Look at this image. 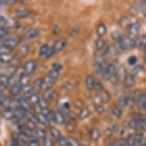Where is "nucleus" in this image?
Listing matches in <instances>:
<instances>
[{
    "mask_svg": "<svg viewBox=\"0 0 146 146\" xmlns=\"http://www.w3.org/2000/svg\"><path fill=\"white\" fill-rule=\"evenodd\" d=\"M8 52H11L9 49H7L6 47L4 46H1L0 47V56H2V54H4L5 53H8Z\"/></svg>",
    "mask_w": 146,
    "mask_h": 146,
    "instance_id": "bf43d9fd",
    "label": "nucleus"
},
{
    "mask_svg": "<svg viewBox=\"0 0 146 146\" xmlns=\"http://www.w3.org/2000/svg\"><path fill=\"white\" fill-rule=\"evenodd\" d=\"M2 115H3L5 119H7V120H13V121L15 120V112H13V109L4 108L2 110Z\"/></svg>",
    "mask_w": 146,
    "mask_h": 146,
    "instance_id": "9b49d317",
    "label": "nucleus"
},
{
    "mask_svg": "<svg viewBox=\"0 0 146 146\" xmlns=\"http://www.w3.org/2000/svg\"><path fill=\"white\" fill-rule=\"evenodd\" d=\"M26 38L28 39H33V38H35L39 35V31L37 29H28L24 34Z\"/></svg>",
    "mask_w": 146,
    "mask_h": 146,
    "instance_id": "a211bd4d",
    "label": "nucleus"
},
{
    "mask_svg": "<svg viewBox=\"0 0 146 146\" xmlns=\"http://www.w3.org/2000/svg\"><path fill=\"white\" fill-rule=\"evenodd\" d=\"M0 125H1V120H0Z\"/></svg>",
    "mask_w": 146,
    "mask_h": 146,
    "instance_id": "338daca9",
    "label": "nucleus"
},
{
    "mask_svg": "<svg viewBox=\"0 0 146 146\" xmlns=\"http://www.w3.org/2000/svg\"><path fill=\"white\" fill-rule=\"evenodd\" d=\"M115 72H117V68L114 64L106 65L105 68L102 71V76L105 80H111V79L115 76Z\"/></svg>",
    "mask_w": 146,
    "mask_h": 146,
    "instance_id": "f257e3e1",
    "label": "nucleus"
},
{
    "mask_svg": "<svg viewBox=\"0 0 146 146\" xmlns=\"http://www.w3.org/2000/svg\"><path fill=\"white\" fill-rule=\"evenodd\" d=\"M136 62H137V57L136 56H130L129 57V59H128V63L130 65H134V64H136Z\"/></svg>",
    "mask_w": 146,
    "mask_h": 146,
    "instance_id": "13d9d810",
    "label": "nucleus"
},
{
    "mask_svg": "<svg viewBox=\"0 0 146 146\" xmlns=\"http://www.w3.org/2000/svg\"><path fill=\"white\" fill-rule=\"evenodd\" d=\"M68 139V146H80L79 142L76 140L75 137H67Z\"/></svg>",
    "mask_w": 146,
    "mask_h": 146,
    "instance_id": "a18cd8bd",
    "label": "nucleus"
},
{
    "mask_svg": "<svg viewBox=\"0 0 146 146\" xmlns=\"http://www.w3.org/2000/svg\"><path fill=\"white\" fill-rule=\"evenodd\" d=\"M125 83V85L127 87H132L135 85V76L133 74L131 73H127V75H126V78L124 79V81H123Z\"/></svg>",
    "mask_w": 146,
    "mask_h": 146,
    "instance_id": "5701e85b",
    "label": "nucleus"
},
{
    "mask_svg": "<svg viewBox=\"0 0 146 146\" xmlns=\"http://www.w3.org/2000/svg\"><path fill=\"white\" fill-rule=\"evenodd\" d=\"M112 37L114 38L115 41V40H117L118 38H120V37H121V35H120V34H119V33H118L117 31H115V32H113V33H112Z\"/></svg>",
    "mask_w": 146,
    "mask_h": 146,
    "instance_id": "4d7b16f0",
    "label": "nucleus"
},
{
    "mask_svg": "<svg viewBox=\"0 0 146 146\" xmlns=\"http://www.w3.org/2000/svg\"><path fill=\"white\" fill-rule=\"evenodd\" d=\"M137 102L140 109L146 110V93L145 92L139 94V98H137Z\"/></svg>",
    "mask_w": 146,
    "mask_h": 146,
    "instance_id": "4468645a",
    "label": "nucleus"
},
{
    "mask_svg": "<svg viewBox=\"0 0 146 146\" xmlns=\"http://www.w3.org/2000/svg\"><path fill=\"white\" fill-rule=\"evenodd\" d=\"M95 109L98 114H102V113H104V110H105L103 105H96L95 106Z\"/></svg>",
    "mask_w": 146,
    "mask_h": 146,
    "instance_id": "5fc2aeb1",
    "label": "nucleus"
},
{
    "mask_svg": "<svg viewBox=\"0 0 146 146\" xmlns=\"http://www.w3.org/2000/svg\"><path fill=\"white\" fill-rule=\"evenodd\" d=\"M54 54V52L53 47H50V49H49L48 52H47V54H46L45 57H46V58H50V57H51L52 56H53Z\"/></svg>",
    "mask_w": 146,
    "mask_h": 146,
    "instance_id": "6e6d98bb",
    "label": "nucleus"
},
{
    "mask_svg": "<svg viewBox=\"0 0 146 146\" xmlns=\"http://www.w3.org/2000/svg\"><path fill=\"white\" fill-rule=\"evenodd\" d=\"M30 52V47L27 44H21L18 48V54L21 57H25Z\"/></svg>",
    "mask_w": 146,
    "mask_h": 146,
    "instance_id": "b1692460",
    "label": "nucleus"
},
{
    "mask_svg": "<svg viewBox=\"0 0 146 146\" xmlns=\"http://www.w3.org/2000/svg\"><path fill=\"white\" fill-rule=\"evenodd\" d=\"M36 68H37V63L35 60H28L23 65V73L28 76H31L36 70Z\"/></svg>",
    "mask_w": 146,
    "mask_h": 146,
    "instance_id": "f03ea898",
    "label": "nucleus"
},
{
    "mask_svg": "<svg viewBox=\"0 0 146 146\" xmlns=\"http://www.w3.org/2000/svg\"><path fill=\"white\" fill-rule=\"evenodd\" d=\"M39 145H40L39 140H38L35 137H31L30 141L28 142V146H39Z\"/></svg>",
    "mask_w": 146,
    "mask_h": 146,
    "instance_id": "de8ad7c7",
    "label": "nucleus"
},
{
    "mask_svg": "<svg viewBox=\"0 0 146 146\" xmlns=\"http://www.w3.org/2000/svg\"><path fill=\"white\" fill-rule=\"evenodd\" d=\"M35 115H36L37 122L41 123V124L44 125V126H49V124H50V121L47 119V118L44 117L41 113H35Z\"/></svg>",
    "mask_w": 146,
    "mask_h": 146,
    "instance_id": "c85d7f7f",
    "label": "nucleus"
},
{
    "mask_svg": "<svg viewBox=\"0 0 146 146\" xmlns=\"http://www.w3.org/2000/svg\"><path fill=\"white\" fill-rule=\"evenodd\" d=\"M22 94H23V96H25L26 98H29L30 96L32 95H34V91H33V88L31 85H28V86H25L23 87V90H22Z\"/></svg>",
    "mask_w": 146,
    "mask_h": 146,
    "instance_id": "2f4dec72",
    "label": "nucleus"
},
{
    "mask_svg": "<svg viewBox=\"0 0 146 146\" xmlns=\"http://www.w3.org/2000/svg\"><path fill=\"white\" fill-rule=\"evenodd\" d=\"M139 129L146 131V117L139 119Z\"/></svg>",
    "mask_w": 146,
    "mask_h": 146,
    "instance_id": "603ef678",
    "label": "nucleus"
},
{
    "mask_svg": "<svg viewBox=\"0 0 146 146\" xmlns=\"http://www.w3.org/2000/svg\"><path fill=\"white\" fill-rule=\"evenodd\" d=\"M54 98H56V92H54V89H52V88H50V89L44 90L42 98L46 101V102L52 101Z\"/></svg>",
    "mask_w": 146,
    "mask_h": 146,
    "instance_id": "1a4fd4ad",
    "label": "nucleus"
},
{
    "mask_svg": "<svg viewBox=\"0 0 146 146\" xmlns=\"http://www.w3.org/2000/svg\"><path fill=\"white\" fill-rule=\"evenodd\" d=\"M98 95H100V98H101V100H102V102H103V103L109 102L110 100H111V95H110L108 91H106L105 89H104V88L100 91Z\"/></svg>",
    "mask_w": 146,
    "mask_h": 146,
    "instance_id": "393cba45",
    "label": "nucleus"
},
{
    "mask_svg": "<svg viewBox=\"0 0 146 146\" xmlns=\"http://www.w3.org/2000/svg\"><path fill=\"white\" fill-rule=\"evenodd\" d=\"M23 1H26V0H23Z\"/></svg>",
    "mask_w": 146,
    "mask_h": 146,
    "instance_id": "774afa93",
    "label": "nucleus"
},
{
    "mask_svg": "<svg viewBox=\"0 0 146 146\" xmlns=\"http://www.w3.org/2000/svg\"><path fill=\"white\" fill-rule=\"evenodd\" d=\"M107 33V28L106 26L104 25V24H100V25L98 26V28H96V34H98V35L100 37H102L104 36V35H106Z\"/></svg>",
    "mask_w": 146,
    "mask_h": 146,
    "instance_id": "7c9ffc66",
    "label": "nucleus"
},
{
    "mask_svg": "<svg viewBox=\"0 0 146 146\" xmlns=\"http://www.w3.org/2000/svg\"><path fill=\"white\" fill-rule=\"evenodd\" d=\"M40 113L42 114L44 117H45L49 121L53 120L54 118V112L52 111L50 108H48V107H45V108H42L40 109Z\"/></svg>",
    "mask_w": 146,
    "mask_h": 146,
    "instance_id": "aec40b11",
    "label": "nucleus"
},
{
    "mask_svg": "<svg viewBox=\"0 0 146 146\" xmlns=\"http://www.w3.org/2000/svg\"><path fill=\"white\" fill-rule=\"evenodd\" d=\"M126 75H127L126 69L123 67V66H120V67L117 70V72H115V80L119 81V82H123L126 78Z\"/></svg>",
    "mask_w": 146,
    "mask_h": 146,
    "instance_id": "6e6552de",
    "label": "nucleus"
},
{
    "mask_svg": "<svg viewBox=\"0 0 146 146\" xmlns=\"http://www.w3.org/2000/svg\"><path fill=\"white\" fill-rule=\"evenodd\" d=\"M34 132H35V137H36L37 139H42L43 140L47 137L46 136V131L42 128H36Z\"/></svg>",
    "mask_w": 146,
    "mask_h": 146,
    "instance_id": "cd10ccee",
    "label": "nucleus"
},
{
    "mask_svg": "<svg viewBox=\"0 0 146 146\" xmlns=\"http://www.w3.org/2000/svg\"><path fill=\"white\" fill-rule=\"evenodd\" d=\"M104 134H105V136L107 137H112L113 135H114V131H113L112 127H107L105 129V132H104Z\"/></svg>",
    "mask_w": 146,
    "mask_h": 146,
    "instance_id": "3c124183",
    "label": "nucleus"
},
{
    "mask_svg": "<svg viewBox=\"0 0 146 146\" xmlns=\"http://www.w3.org/2000/svg\"><path fill=\"white\" fill-rule=\"evenodd\" d=\"M8 33H9V29H8L7 27H2V28H0V41H1V39L5 35H8Z\"/></svg>",
    "mask_w": 146,
    "mask_h": 146,
    "instance_id": "8fccbe9b",
    "label": "nucleus"
},
{
    "mask_svg": "<svg viewBox=\"0 0 146 146\" xmlns=\"http://www.w3.org/2000/svg\"><path fill=\"white\" fill-rule=\"evenodd\" d=\"M76 122L73 120H69L66 122V130H67L68 133H73V132H75L76 130Z\"/></svg>",
    "mask_w": 146,
    "mask_h": 146,
    "instance_id": "473e14b6",
    "label": "nucleus"
},
{
    "mask_svg": "<svg viewBox=\"0 0 146 146\" xmlns=\"http://www.w3.org/2000/svg\"><path fill=\"white\" fill-rule=\"evenodd\" d=\"M29 15H30V12L27 10H19V11H16V13H15V16L17 18H25Z\"/></svg>",
    "mask_w": 146,
    "mask_h": 146,
    "instance_id": "4c0bfd02",
    "label": "nucleus"
},
{
    "mask_svg": "<svg viewBox=\"0 0 146 146\" xmlns=\"http://www.w3.org/2000/svg\"><path fill=\"white\" fill-rule=\"evenodd\" d=\"M2 44H3L4 47H6L7 49H9L11 51L19 45V39L16 36H10L7 37L6 39H4Z\"/></svg>",
    "mask_w": 146,
    "mask_h": 146,
    "instance_id": "7ed1b4c3",
    "label": "nucleus"
},
{
    "mask_svg": "<svg viewBox=\"0 0 146 146\" xmlns=\"http://www.w3.org/2000/svg\"><path fill=\"white\" fill-rule=\"evenodd\" d=\"M105 45H106L105 40H104L102 37H98V39L96 40V42H95L96 49L98 51H102V50H104V48H105Z\"/></svg>",
    "mask_w": 146,
    "mask_h": 146,
    "instance_id": "bb28decb",
    "label": "nucleus"
},
{
    "mask_svg": "<svg viewBox=\"0 0 146 146\" xmlns=\"http://www.w3.org/2000/svg\"><path fill=\"white\" fill-rule=\"evenodd\" d=\"M135 47L139 49H141V48H145L146 47V35H140L135 40Z\"/></svg>",
    "mask_w": 146,
    "mask_h": 146,
    "instance_id": "2eb2a0df",
    "label": "nucleus"
},
{
    "mask_svg": "<svg viewBox=\"0 0 146 146\" xmlns=\"http://www.w3.org/2000/svg\"><path fill=\"white\" fill-rule=\"evenodd\" d=\"M2 75H3V73H2V72H1V71H0V76H1Z\"/></svg>",
    "mask_w": 146,
    "mask_h": 146,
    "instance_id": "0e129e2a",
    "label": "nucleus"
},
{
    "mask_svg": "<svg viewBox=\"0 0 146 146\" xmlns=\"http://www.w3.org/2000/svg\"><path fill=\"white\" fill-rule=\"evenodd\" d=\"M75 87H76L75 83H74V82H71V81H68L67 83L65 84V88H66L67 90H69V91H70V90H73Z\"/></svg>",
    "mask_w": 146,
    "mask_h": 146,
    "instance_id": "864d4df0",
    "label": "nucleus"
},
{
    "mask_svg": "<svg viewBox=\"0 0 146 146\" xmlns=\"http://www.w3.org/2000/svg\"><path fill=\"white\" fill-rule=\"evenodd\" d=\"M9 82H10V76L8 75L3 74V75L0 76V85H1V86H3V87L9 86Z\"/></svg>",
    "mask_w": 146,
    "mask_h": 146,
    "instance_id": "c9c22d12",
    "label": "nucleus"
},
{
    "mask_svg": "<svg viewBox=\"0 0 146 146\" xmlns=\"http://www.w3.org/2000/svg\"><path fill=\"white\" fill-rule=\"evenodd\" d=\"M5 98H6V96H5L3 95V93L0 91V103H1V105H2V103H3V101H4Z\"/></svg>",
    "mask_w": 146,
    "mask_h": 146,
    "instance_id": "e2e57ef3",
    "label": "nucleus"
},
{
    "mask_svg": "<svg viewBox=\"0 0 146 146\" xmlns=\"http://www.w3.org/2000/svg\"><path fill=\"white\" fill-rule=\"evenodd\" d=\"M50 133H51V137H53V139H56V140L61 137V133H60V131L57 128L51 127L50 128Z\"/></svg>",
    "mask_w": 146,
    "mask_h": 146,
    "instance_id": "f704fd0d",
    "label": "nucleus"
},
{
    "mask_svg": "<svg viewBox=\"0 0 146 146\" xmlns=\"http://www.w3.org/2000/svg\"><path fill=\"white\" fill-rule=\"evenodd\" d=\"M66 45H67V39H66L65 37H60V38H58V39H57L56 42H54V46H53V49H54V54L61 52L63 49L65 48Z\"/></svg>",
    "mask_w": 146,
    "mask_h": 146,
    "instance_id": "39448f33",
    "label": "nucleus"
},
{
    "mask_svg": "<svg viewBox=\"0 0 146 146\" xmlns=\"http://www.w3.org/2000/svg\"><path fill=\"white\" fill-rule=\"evenodd\" d=\"M96 79L94 78L92 76H88L86 79H85V85H86L87 89L92 91L95 89V85H96Z\"/></svg>",
    "mask_w": 146,
    "mask_h": 146,
    "instance_id": "dca6fc26",
    "label": "nucleus"
},
{
    "mask_svg": "<svg viewBox=\"0 0 146 146\" xmlns=\"http://www.w3.org/2000/svg\"><path fill=\"white\" fill-rule=\"evenodd\" d=\"M33 91H34L35 94H38L42 90V78H37L35 79V82L32 85Z\"/></svg>",
    "mask_w": 146,
    "mask_h": 146,
    "instance_id": "4be33fe9",
    "label": "nucleus"
},
{
    "mask_svg": "<svg viewBox=\"0 0 146 146\" xmlns=\"http://www.w3.org/2000/svg\"><path fill=\"white\" fill-rule=\"evenodd\" d=\"M90 137L92 139V140L94 141H96V140H98V139L100 137V132L98 130V128H93L91 129L90 131Z\"/></svg>",
    "mask_w": 146,
    "mask_h": 146,
    "instance_id": "c756f323",
    "label": "nucleus"
},
{
    "mask_svg": "<svg viewBox=\"0 0 146 146\" xmlns=\"http://www.w3.org/2000/svg\"><path fill=\"white\" fill-rule=\"evenodd\" d=\"M118 22H119V25L121 27H123V28H127L129 26V18L127 16H122Z\"/></svg>",
    "mask_w": 146,
    "mask_h": 146,
    "instance_id": "79ce46f5",
    "label": "nucleus"
},
{
    "mask_svg": "<svg viewBox=\"0 0 146 146\" xmlns=\"http://www.w3.org/2000/svg\"><path fill=\"white\" fill-rule=\"evenodd\" d=\"M43 145L44 146H54V142H53L52 137H46L45 139H43Z\"/></svg>",
    "mask_w": 146,
    "mask_h": 146,
    "instance_id": "09e8293b",
    "label": "nucleus"
},
{
    "mask_svg": "<svg viewBox=\"0 0 146 146\" xmlns=\"http://www.w3.org/2000/svg\"><path fill=\"white\" fill-rule=\"evenodd\" d=\"M22 90H23V87L19 84V82H17L16 84H15L13 86L11 87L10 92L13 96H18L19 95H21L22 94Z\"/></svg>",
    "mask_w": 146,
    "mask_h": 146,
    "instance_id": "f3484780",
    "label": "nucleus"
},
{
    "mask_svg": "<svg viewBox=\"0 0 146 146\" xmlns=\"http://www.w3.org/2000/svg\"><path fill=\"white\" fill-rule=\"evenodd\" d=\"M118 105L120 107H123V108L127 107L129 105V98L125 96H120V98H118Z\"/></svg>",
    "mask_w": 146,
    "mask_h": 146,
    "instance_id": "e433bc0d",
    "label": "nucleus"
},
{
    "mask_svg": "<svg viewBox=\"0 0 146 146\" xmlns=\"http://www.w3.org/2000/svg\"><path fill=\"white\" fill-rule=\"evenodd\" d=\"M111 146H128L125 142H114Z\"/></svg>",
    "mask_w": 146,
    "mask_h": 146,
    "instance_id": "680f3d73",
    "label": "nucleus"
},
{
    "mask_svg": "<svg viewBox=\"0 0 146 146\" xmlns=\"http://www.w3.org/2000/svg\"><path fill=\"white\" fill-rule=\"evenodd\" d=\"M50 49V47H49L48 45H42L40 47V49H39V56H46V54H47V52H48V50Z\"/></svg>",
    "mask_w": 146,
    "mask_h": 146,
    "instance_id": "37998d69",
    "label": "nucleus"
},
{
    "mask_svg": "<svg viewBox=\"0 0 146 146\" xmlns=\"http://www.w3.org/2000/svg\"><path fill=\"white\" fill-rule=\"evenodd\" d=\"M39 96H37V94H34V95H32L30 98H28L30 104H31V106H34L35 108H36L38 107V103H39ZM39 108V107H38Z\"/></svg>",
    "mask_w": 146,
    "mask_h": 146,
    "instance_id": "a878e982",
    "label": "nucleus"
},
{
    "mask_svg": "<svg viewBox=\"0 0 146 146\" xmlns=\"http://www.w3.org/2000/svg\"><path fill=\"white\" fill-rule=\"evenodd\" d=\"M7 24V20L3 17H0V28H2V27H6L5 25Z\"/></svg>",
    "mask_w": 146,
    "mask_h": 146,
    "instance_id": "052dcab7",
    "label": "nucleus"
},
{
    "mask_svg": "<svg viewBox=\"0 0 146 146\" xmlns=\"http://www.w3.org/2000/svg\"><path fill=\"white\" fill-rule=\"evenodd\" d=\"M15 59V54H12L11 52L5 53L4 54H2V56H0V62H1V63H5V64H7V63L13 62Z\"/></svg>",
    "mask_w": 146,
    "mask_h": 146,
    "instance_id": "ddd939ff",
    "label": "nucleus"
},
{
    "mask_svg": "<svg viewBox=\"0 0 146 146\" xmlns=\"http://www.w3.org/2000/svg\"><path fill=\"white\" fill-rule=\"evenodd\" d=\"M103 51H104V54H105V56H106V59L113 58V57H115L117 54V50L115 49V46H108L105 50H103Z\"/></svg>",
    "mask_w": 146,
    "mask_h": 146,
    "instance_id": "f8f14e48",
    "label": "nucleus"
},
{
    "mask_svg": "<svg viewBox=\"0 0 146 146\" xmlns=\"http://www.w3.org/2000/svg\"><path fill=\"white\" fill-rule=\"evenodd\" d=\"M128 33L131 35H137L139 32V23H132L129 24V26L127 27Z\"/></svg>",
    "mask_w": 146,
    "mask_h": 146,
    "instance_id": "6ab92c4d",
    "label": "nucleus"
},
{
    "mask_svg": "<svg viewBox=\"0 0 146 146\" xmlns=\"http://www.w3.org/2000/svg\"><path fill=\"white\" fill-rule=\"evenodd\" d=\"M93 103L94 105L96 106V105H103V102L102 100H101L100 96L98 94H96V95L93 96Z\"/></svg>",
    "mask_w": 146,
    "mask_h": 146,
    "instance_id": "a19ab883",
    "label": "nucleus"
},
{
    "mask_svg": "<svg viewBox=\"0 0 146 146\" xmlns=\"http://www.w3.org/2000/svg\"><path fill=\"white\" fill-rule=\"evenodd\" d=\"M128 127L131 129H135V130L139 129V119H137V118H132L128 123Z\"/></svg>",
    "mask_w": 146,
    "mask_h": 146,
    "instance_id": "72a5a7b5",
    "label": "nucleus"
},
{
    "mask_svg": "<svg viewBox=\"0 0 146 146\" xmlns=\"http://www.w3.org/2000/svg\"><path fill=\"white\" fill-rule=\"evenodd\" d=\"M30 81H31V78H30V76L26 75V74H21V76H19V84L21 85L22 87H25L30 85Z\"/></svg>",
    "mask_w": 146,
    "mask_h": 146,
    "instance_id": "412c9836",
    "label": "nucleus"
},
{
    "mask_svg": "<svg viewBox=\"0 0 146 146\" xmlns=\"http://www.w3.org/2000/svg\"><path fill=\"white\" fill-rule=\"evenodd\" d=\"M112 114L114 115V117H115L117 118H120L122 117V110H121L120 107H114L112 110Z\"/></svg>",
    "mask_w": 146,
    "mask_h": 146,
    "instance_id": "58836bf2",
    "label": "nucleus"
},
{
    "mask_svg": "<svg viewBox=\"0 0 146 146\" xmlns=\"http://www.w3.org/2000/svg\"><path fill=\"white\" fill-rule=\"evenodd\" d=\"M54 81L53 78H51L49 75H47L45 78H42V90H47V89H50V88H52V86L54 85Z\"/></svg>",
    "mask_w": 146,
    "mask_h": 146,
    "instance_id": "9d476101",
    "label": "nucleus"
},
{
    "mask_svg": "<svg viewBox=\"0 0 146 146\" xmlns=\"http://www.w3.org/2000/svg\"><path fill=\"white\" fill-rule=\"evenodd\" d=\"M53 120L56 123H57V124L62 125V124H65V123L67 122V117H66V115L63 114L62 112L56 111V112H54Z\"/></svg>",
    "mask_w": 146,
    "mask_h": 146,
    "instance_id": "423d86ee",
    "label": "nucleus"
},
{
    "mask_svg": "<svg viewBox=\"0 0 146 146\" xmlns=\"http://www.w3.org/2000/svg\"><path fill=\"white\" fill-rule=\"evenodd\" d=\"M90 115V111L88 108H82L79 112V118L80 119H85Z\"/></svg>",
    "mask_w": 146,
    "mask_h": 146,
    "instance_id": "ea45409f",
    "label": "nucleus"
},
{
    "mask_svg": "<svg viewBox=\"0 0 146 146\" xmlns=\"http://www.w3.org/2000/svg\"><path fill=\"white\" fill-rule=\"evenodd\" d=\"M16 102H17L18 107H20V108H22L23 110H25L27 113L31 111V104H30L28 98H18L17 100H16Z\"/></svg>",
    "mask_w": 146,
    "mask_h": 146,
    "instance_id": "0eeeda50",
    "label": "nucleus"
},
{
    "mask_svg": "<svg viewBox=\"0 0 146 146\" xmlns=\"http://www.w3.org/2000/svg\"><path fill=\"white\" fill-rule=\"evenodd\" d=\"M1 106H2V105H1V103H0V108H1Z\"/></svg>",
    "mask_w": 146,
    "mask_h": 146,
    "instance_id": "69168bd1",
    "label": "nucleus"
},
{
    "mask_svg": "<svg viewBox=\"0 0 146 146\" xmlns=\"http://www.w3.org/2000/svg\"><path fill=\"white\" fill-rule=\"evenodd\" d=\"M143 70H144V68H143L142 65H137L135 66L133 71H132V74L135 76V75H139V74H140L141 72H143Z\"/></svg>",
    "mask_w": 146,
    "mask_h": 146,
    "instance_id": "c03bdc74",
    "label": "nucleus"
},
{
    "mask_svg": "<svg viewBox=\"0 0 146 146\" xmlns=\"http://www.w3.org/2000/svg\"><path fill=\"white\" fill-rule=\"evenodd\" d=\"M57 143H58L59 146H68V139H67V137L61 136L58 139H57Z\"/></svg>",
    "mask_w": 146,
    "mask_h": 146,
    "instance_id": "49530a36",
    "label": "nucleus"
},
{
    "mask_svg": "<svg viewBox=\"0 0 146 146\" xmlns=\"http://www.w3.org/2000/svg\"><path fill=\"white\" fill-rule=\"evenodd\" d=\"M61 69H62L61 64H59V63H54V64H53V66H52V69H51V71L49 72L48 75L50 76L54 80H56V79L59 78Z\"/></svg>",
    "mask_w": 146,
    "mask_h": 146,
    "instance_id": "20e7f679",
    "label": "nucleus"
}]
</instances>
